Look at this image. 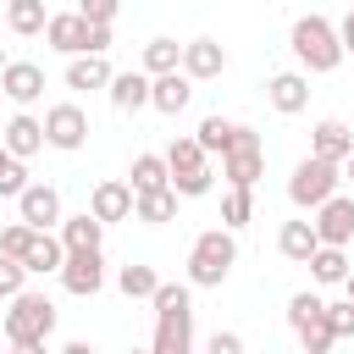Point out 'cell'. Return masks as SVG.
<instances>
[{
	"label": "cell",
	"instance_id": "cell-1",
	"mask_svg": "<svg viewBox=\"0 0 354 354\" xmlns=\"http://www.w3.org/2000/svg\"><path fill=\"white\" fill-rule=\"evenodd\" d=\"M155 304V354H188L194 348V299L188 282H160L149 293Z\"/></svg>",
	"mask_w": 354,
	"mask_h": 354
},
{
	"label": "cell",
	"instance_id": "cell-2",
	"mask_svg": "<svg viewBox=\"0 0 354 354\" xmlns=\"http://www.w3.org/2000/svg\"><path fill=\"white\" fill-rule=\"evenodd\" d=\"M0 332H6V343L11 348H44L50 343V332H55V304L44 299V293H11V310L0 315Z\"/></svg>",
	"mask_w": 354,
	"mask_h": 354
},
{
	"label": "cell",
	"instance_id": "cell-3",
	"mask_svg": "<svg viewBox=\"0 0 354 354\" xmlns=\"http://www.w3.org/2000/svg\"><path fill=\"white\" fill-rule=\"evenodd\" d=\"M238 266V243H232V227H210L194 238L188 249V282L194 288H221Z\"/></svg>",
	"mask_w": 354,
	"mask_h": 354
},
{
	"label": "cell",
	"instance_id": "cell-4",
	"mask_svg": "<svg viewBox=\"0 0 354 354\" xmlns=\"http://www.w3.org/2000/svg\"><path fill=\"white\" fill-rule=\"evenodd\" d=\"M288 44H293V55H299L304 72H337V61H343V39H337V28H332L326 17H315V11L293 22Z\"/></svg>",
	"mask_w": 354,
	"mask_h": 354
},
{
	"label": "cell",
	"instance_id": "cell-5",
	"mask_svg": "<svg viewBox=\"0 0 354 354\" xmlns=\"http://www.w3.org/2000/svg\"><path fill=\"white\" fill-rule=\"evenodd\" d=\"M221 177H227L232 188H254V183L266 177V149H260V133H254V127L232 122V138H227V149H221Z\"/></svg>",
	"mask_w": 354,
	"mask_h": 354
},
{
	"label": "cell",
	"instance_id": "cell-6",
	"mask_svg": "<svg viewBox=\"0 0 354 354\" xmlns=\"http://www.w3.org/2000/svg\"><path fill=\"white\" fill-rule=\"evenodd\" d=\"M337 183H343V166H337V160L304 155V160L293 166V177H288V199H293L299 210H315L326 194H337Z\"/></svg>",
	"mask_w": 354,
	"mask_h": 354
},
{
	"label": "cell",
	"instance_id": "cell-7",
	"mask_svg": "<svg viewBox=\"0 0 354 354\" xmlns=\"http://www.w3.org/2000/svg\"><path fill=\"white\" fill-rule=\"evenodd\" d=\"M55 277H61V288L72 299H94L105 288V254L100 249H66V260H61Z\"/></svg>",
	"mask_w": 354,
	"mask_h": 354
},
{
	"label": "cell",
	"instance_id": "cell-8",
	"mask_svg": "<svg viewBox=\"0 0 354 354\" xmlns=\"http://www.w3.org/2000/svg\"><path fill=\"white\" fill-rule=\"evenodd\" d=\"M44 144H50V149H83V144H88V116H83V105H72V100L50 105V111H44Z\"/></svg>",
	"mask_w": 354,
	"mask_h": 354
},
{
	"label": "cell",
	"instance_id": "cell-9",
	"mask_svg": "<svg viewBox=\"0 0 354 354\" xmlns=\"http://www.w3.org/2000/svg\"><path fill=\"white\" fill-rule=\"evenodd\" d=\"M315 238L321 243H343L348 249V238H354V199L348 194H326L321 205H315Z\"/></svg>",
	"mask_w": 354,
	"mask_h": 354
},
{
	"label": "cell",
	"instance_id": "cell-10",
	"mask_svg": "<svg viewBox=\"0 0 354 354\" xmlns=\"http://www.w3.org/2000/svg\"><path fill=\"white\" fill-rule=\"evenodd\" d=\"M188 100H194V77L177 66V72H155L149 77V105L160 111V116H177V111H188Z\"/></svg>",
	"mask_w": 354,
	"mask_h": 354
},
{
	"label": "cell",
	"instance_id": "cell-11",
	"mask_svg": "<svg viewBox=\"0 0 354 354\" xmlns=\"http://www.w3.org/2000/svg\"><path fill=\"white\" fill-rule=\"evenodd\" d=\"M17 216H22L28 227H61V194H55L50 183H28V188L17 194Z\"/></svg>",
	"mask_w": 354,
	"mask_h": 354
},
{
	"label": "cell",
	"instance_id": "cell-12",
	"mask_svg": "<svg viewBox=\"0 0 354 354\" xmlns=\"http://www.w3.org/2000/svg\"><path fill=\"white\" fill-rule=\"evenodd\" d=\"M44 44L61 50V55H83V50H88V17H83V11L50 17V22H44Z\"/></svg>",
	"mask_w": 354,
	"mask_h": 354
},
{
	"label": "cell",
	"instance_id": "cell-13",
	"mask_svg": "<svg viewBox=\"0 0 354 354\" xmlns=\"http://www.w3.org/2000/svg\"><path fill=\"white\" fill-rule=\"evenodd\" d=\"M0 94L17 100V105H33V100L44 94V66H33V61H6V66H0Z\"/></svg>",
	"mask_w": 354,
	"mask_h": 354
},
{
	"label": "cell",
	"instance_id": "cell-14",
	"mask_svg": "<svg viewBox=\"0 0 354 354\" xmlns=\"http://www.w3.org/2000/svg\"><path fill=\"white\" fill-rule=\"evenodd\" d=\"M183 72H188L194 83L221 77V72H227V50H221L216 39H188V44H183Z\"/></svg>",
	"mask_w": 354,
	"mask_h": 354
},
{
	"label": "cell",
	"instance_id": "cell-15",
	"mask_svg": "<svg viewBox=\"0 0 354 354\" xmlns=\"http://www.w3.org/2000/svg\"><path fill=\"white\" fill-rule=\"evenodd\" d=\"M61 260H66V243H61V232H50V227H39L33 243L22 249L28 277H50V271H61Z\"/></svg>",
	"mask_w": 354,
	"mask_h": 354
},
{
	"label": "cell",
	"instance_id": "cell-16",
	"mask_svg": "<svg viewBox=\"0 0 354 354\" xmlns=\"http://www.w3.org/2000/svg\"><path fill=\"white\" fill-rule=\"evenodd\" d=\"M266 100H271L282 116H299V111L310 105V77H304V72H277V77L266 83Z\"/></svg>",
	"mask_w": 354,
	"mask_h": 354
},
{
	"label": "cell",
	"instance_id": "cell-17",
	"mask_svg": "<svg viewBox=\"0 0 354 354\" xmlns=\"http://www.w3.org/2000/svg\"><path fill=\"white\" fill-rule=\"evenodd\" d=\"M88 210H94L105 227H111V221H127V216H133V183H116V177L100 183V188L88 194Z\"/></svg>",
	"mask_w": 354,
	"mask_h": 354
},
{
	"label": "cell",
	"instance_id": "cell-18",
	"mask_svg": "<svg viewBox=\"0 0 354 354\" xmlns=\"http://www.w3.org/2000/svg\"><path fill=\"white\" fill-rule=\"evenodd\" d=\"M105 94H111L116 111H144L149 105V72H111Z\"/></svg>",
	"mask_w": 354,
	"mask_h": 354
},
{
	"label": "cell",
	"instance_id": "cell-19",
	"mask_svg": "<svg viewBox=\"0 0 354 354\" xmlns=\"http://www.w3.org/2000/svg\"><path fill=\"white\" fill-rule=\"evenodd\" d=\"M0 144H6L11 155H22V160H28V155H39V149H44V122L22 111V116H11V122H6Z\"/></svg>",
	"mask_w": 354,
	"mask_h": 354
},
{
	"label": "cell",
	"instance_id": "cell-20",
	"mask_svg": "<svg viewBox=\"0 0 354 354\" xmlns=\"http://www.w3.org/2000/svg\"><path fill=\"white\" fill-rule=\"evenodd\" d=\"M348 149H354V133L337 122V116H326V122H315V133H310V155H326V160H348Z\"/></svg>",
	"mask_w": 354,
	"mask_h": 354
},
{
	"label": "cell",
	"instance_id": "cell-21",
	"mask_svg": "<svg viewBox=\"0 0 354 354\" xmlns=\"http://www.w3.org/2000/svg\"><path fill=\"white\" fill-rule=\"evenodd\" d=\"M133 216H138V221H149V227H166V221L177 216V188H171V183H160V188L133 194Z\"/></svg>",
	"mask_w": 354,
	"mask_h": 354
},
{
	"label": "cell",
	"instance_id": "cell-22",
	"mask_svg": "<svg viewBox=\"0 0 354 354\" xmlns=\"http://www.w3.org/2000/svg\"><path fill=\"white\" fill-rule=\"evenodd\" d=\"M111 83V61L100 50H83L66 61V88H105Z\"/></svg>",
	"mask_w": 354,
	"mask_h": 354
},
{
	"label": "cell",
	"instance_id": "cell-23",
	"mask_svg": "<svg viewBox=\"0 0 354 354\" xmlns=\"http://www.w3.org/2000/svg\"><path fill=\"white\" fill-rule=\"evenodd\" d=\"M100 238H105V221H100L94 210L61 216V243H66V249H100Z\"/></svg>",
	"mask_w": 354,
	"mask_h": 354
},
{
	"label": "cell",
	"instance_id": "cell-24",
	"mask_svg": "<svg viewBox=\"0 0 354 354\" xmlns=\"http://www.w3.org/2000/svg\"><path fill=\"white\" fill-rule=\"evenodd\" d=\"M315 227L310 221H282V232H277V249H282V260H293V266H304L310 254H315Z\"/></svg>",
	"mask_w": 354,
	"mask_h": 354
},
{
	"label": "cell",
	"instance_id": "cell-25",
	"mask_svg": "<svg viewBox=\"0 0 354 354\" xmlns=\"http://www.w3.org/2000/svg\"><path fill=\"white\" fill-rule=\"evenodd\" d=\"M304 266H310V277H315V282H326V288L348 277V254H343V243H315V254H310Z\"/></svg>",
	"mask_w": 354,
	"mask_h": 354
},
{
	"label": "cell",
	"instance_id": "cell-26",
	"mask_svg": "<svg viewBox=\"0 0 354 354\" xmlns=\"http://www.w3.org/2000/svg\"><path fill=\"white\" fill-rule=\"evenodd\" d=\"M6 22H11V33L33 39V33H44L50 11H44V0H6Z\"/></svg>",
	"mask_w": 354,
	"mask_h": 354
},
{
	"label": "cell",
	"instance_id": "cell-27",
	"mask_svg": "<svg viewBox=\"0 0 354 354\" xmlns=\"http://www.w3.org/2000/svg\"><path fill=\"white\" fill-rule=\"evenodd\" d=\"M127 183H133V194L171 183V166H166V155H133V171H127Z\"/></svg>",
	"mask_w": 354,
	"mask_h": 354
},
{
	"label": "cell",
	"instance_id": "cell-28",
	"mask_svg": "<svg viewBox=\"0 0 354 354\" xmlns=\"http://www.w3.org/2000/svg\"><path fill=\"white\" fill-rule=\"evenodd\" d=\"M254 221V188H232L227 183V194H221V227H249Z\"/></svg>",
	"mask_w": 354,
	"mask_h": 354
},
{
	"label": "cell",
	"instance_id": "cell-29",
	"mask_svg": "<svg viewBox=\"0 0 354 354\" xmlns=\"http://www.w3.org/2000/svg\"><path fill=\"white\" fill-rule=\"evenodd\" d=\"M183 66V44L177 39H149L144 44V72L155 77V72H177Z\"/></svg>",
	"mask_w": 354,
	"mask_h": 354
},
{
	"label": "cell",
	"instance_id": "cell-30",
	"mask_svg": "<svg viewBox=\"0 0 354 354\" xmlns=\"http://www.w3.org/2000/svg\"><path fill=\"white\" fill-rule=\"evenodd\" d=\"M116 288H122L127 299H149V293L160 288V277H155V266H122V271H116Z\"/></svg>",
	"mask_w": 354,
	"mask_h": 354
},
{
	"label": "cell",
	"instance_id": "cell-31",
	"mask_svg": "<svg viewBox=\"0 0 354 354\" xmlns=\"http://www.w3.org/2000/svg\"><path fill=\"white\" fill-rule=\"evenodd\" d=\"M22 188H28V166H22V155H11L0 144V199H17Z\"/></svg>",
	"mask_w": 354,
	"mask_h": 354
},
{
	"label": "cell",
	"instance_id": "cell-32",
	"mask_svg": "<svg viewBox=\"0 0 354 354\" xmlns=\"http://www.w3.org/2000/svg\"><path fill=\"white\" fill-rule=\"evenodd\" d=\"M321 310H326V299L304 288V293H293V299H288V326L299 332V326H310V321H321Z\"/></svg>",
	"mask_w": 354,
	"mask_h": 354
},
{
	"label": "cell",
	"instance_id": "cell-33",
	"mask_svg": "<svg viewBox=\"0 0 354 354\" xmlns=\"http://www.w3.org/2000/svg\"><path fill=\"white\" fill-rule=\"evenodd\" d=\"M194 138H199V149H205V155H221V149H227V138H232V122H227V116H205Z\"/></svg>",
	"mask_w": 354,
	"mask_h": 354
},
{
	"label": "cell",
	"instance_id": "cell-34",
	"mask_svg": "<svg viewBox=\"0 0 354 354\" xmlns=\"http://www.w3.org/2000/svg\"><path fill=\"white\" fill-rule=\"evenodd\" d=\"M166 166H171V171H199V166H205V149H199V138H171V149H166Z\"/></svg>",
	"mask_w": 354,
	"mask_h": 354
},
{
	"label": "cell",
	"instance_id": "cell-35",
	"mask_svg": "<svg viewBox=\"0 0 354 354\" xmlns=\"http://www.w3.org/2000/svg\"><path fill=\"white\" fill-rule=\"evenodd\" d=\"M171 188H177V199H199V194L216 188V171H210V166H199V171H171Z\"/></svg>",
	"mask_w": 354,
	"mask_h": 354
},
{
	"label": "cell",
	"instance_id": "cell-36",
	"mask_svg": "<svg viewBox=\"0 0 354 354\" xmlns=\"http://www.w3.org/2000/svg\"><path fill=\"white\" fill-rule=\"evenodd\" d=\"M28 288V266L17 260V254H0V299H11V293H22Z\"/></svg>",
	"mask_w": 354,
	"mask_h": 354
},
{
	"label": "cell",
	"instance_id": "cell-37",
	"mask_svg": "<svg viewBox=\"0 0 354 354\" xmlns=\"http://www.w3.org/2000/svg\"><path fill=\"white\" fill-rule=\"evenodd\" d=\"M33 232H39V227H28V221L17 216V221H11L6 232H0V254H17V260H22V249L33 243Z\"/></svg>",
	"mask_w": 354,
	"mask_h": 354
},
{
	"label": "cell",
	"instance_id": "cell-38",
	"mask_svg": "<svg viewBox=\"0 0 354 354\" xmlns=\"http://www.w3.org/2000/svg\"><path fill=\"white\" fill-rule=\"evenodd\" d=\"M299 343H304V354H326L337 337H332V326H326V315L321 321H310V326H299Z\"/></svg>",
	"mask_w": 354,
	"mask_h": 354
},
{
	"label": "cell",
	"instance_id": "cell-39",
	"mask_svg": "<svg viewBox=\"0 0 354 354\" xmlns=\"http://www.w3.org/2000/svg\"><path fill=\"white\" fill-rule=\"evenodd\" d=\"M321 315H326L332 337H354V299H343V304H326Z\"/></svg>",
	"mask_w": 354,
	"mask_h": 354
},
{
	"label": "cell",
	"instance_id": "cell-40",
	"mask_svg": "<svg viewBox=\"0 0 354 354\" xmlns=\"http://www.w3.org/2000/svg\"><path fill=\"white\" fill-rule=\"evenodd\" d=\"M77 11H83L88 22H116V11H122V0H77Z\"/></svg>",
	"mask_w": 354,
	"mask_h": 354
},
{
	"label": "cell",
	"instance_id": "cell-41",
	"mask_svg": "<svg viewBox=\"0 0 354 354\" xmlns=\"http://www.w3.org/2000/svg\"><path fill=\"white\" fill-rule=\"evenodd\" d=\"M210 354H243V337L238 332H216L210 337Z\"/></svg>",
	"mask_w": 354,
	"mask_h": 354
},
{
	"label": "cell",
	"instance_id": "cell-42",
	"mask_svg": "<svg viewBox=\"0 0 354 354\" xmlns=\"http://www.w3.org/2000/svg\"><path fill=\"white\" fill-rule=\"evenodd\" d=\"M337 39H343V55H354V6H348V17L337 22Z\"/></svg>",
	"mask_w": 354,
	"mask_h": 354
},
{
	"label": "cell",
	"instance_id": "cell-43",
	"mask_svg": "<svg viewBox=\"0 0 354 354\" xmlns=\"http://www.w3.org/2000/svg\"><path fill=\"white\" fill-rule=\"evenodd\" d=\"M343 288H348V299H354V266H348V277H343Z\"/></svg>",
	"mask_w": 354,
	"mask_h": 354
},
{
	"label": "cell",
	"instance_id": "cell-44",
	"mask_svg": "<svg viewBox=\"0 0 354 354\" xmlns=\"http://www.w3.org/2000/svg\"><path fill=\"white\" fill-rule=\"evenodd\" d=\"M343 166H348V183H354V149H348V160H343Z\"/></svg>",
	"mask_w": 354,
	"mask_h": 354
},
{
	"label": "cell",
	"instance_id": "cell-45",
	"mask_svg": "<svg viewBox=\"0 0 354 354\" xmlns=\"http://www.w3.org/2000/svg\"><path fill=\"white\" fill-rule=\"evenodd\" d=\"M0 66H6V50H0Z\"/></svg>",
	"mask_w": 354,
	"mask_h": 354
},
{
	"label": "cell",
	"instance_id": "cell-46",
	"mask_svg": "<svg viewBox=\"0 0 354 354\" xmlns=\"http://www.w3.org/2000/svg\"><path fill=\"white\" fill-rule=\"evenodd\" d=\"M0 315H6V310H0Z\"/></svg>",
	"mask_w": 354,
	"mask_h": 354
},
{
	"label": "cell",
	"instance_id": "cell-47",
	"mask_svg": "<svg viewBox=\"0 0 354 354\" xmlns=\"http://www.w3.org/2000/svg\"><path fill=\"white\" fill-rule=\"evenodd\" d=\"M348 6H354V0H348Z\"/></svg>",
	"mask_w": 354,
	"mask_h": 354
},
{
	"label": "cell",
	"instance_id": "cell-48",
	"mask_svg": "<svg viewBox=\"0 0 354 354\" xmlns=\"http://www.w3.org/2000/svg\"><path fill=\"white\" fill-rule=\"evenodd\" d=\"M0 100H6V94H0Z\"/></svg>",
	"mask_w": 354,
	"mask_h": 354
}]
</instances>
